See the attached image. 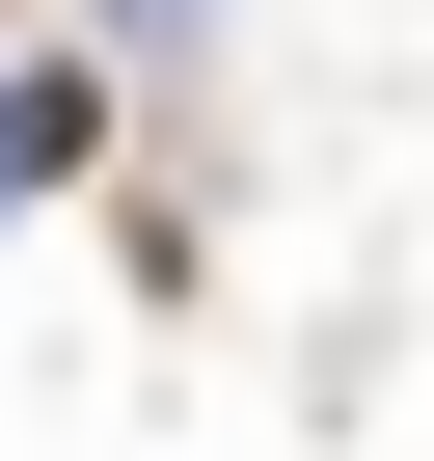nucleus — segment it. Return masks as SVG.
<instances>
[{
	"mask_svg": "<svg viewBox=\"0 0 434 461\" xmlns=\"http://www.w3.org/2000/svg\"><path fill=\"white\" fill-rule=\"evenodd\" d=\"M82 163H109V82H82V55H28V82H0V217L82 190Z\"/></svg>",
	"mask_w": 434,
	"mask_h": 461,
	"instance_id": "1",
	"label": "nucleus"
}]
</instances>
